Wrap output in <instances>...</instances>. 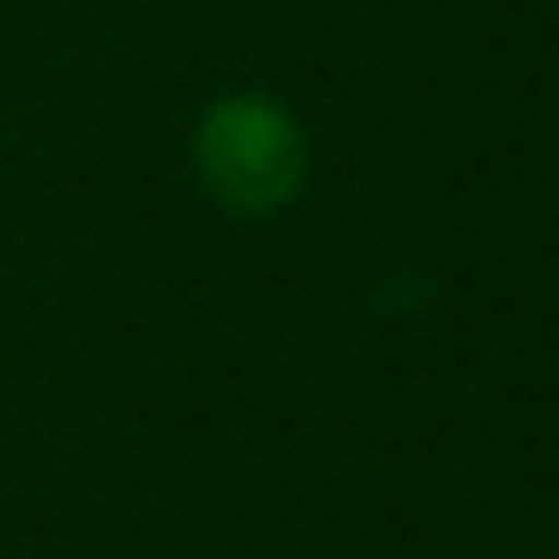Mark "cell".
<instances>
[{"label": "cell", "mask_w": 559, "mask_h": 559, "mask_svg": "<svg viewBox=\"0 0 559 559\" xmlns=\"http://www.w3.org/2000/svg\"><path fill=\"white\" fill-rule=\"evenodd\" d=\"M193 169H199V187L223 211L265 217V211H283L301 193L307 133L283 103L259 97V91H229L199 115Z\"/></svg>", "instance_id": "obj_1"}]
</instances>
